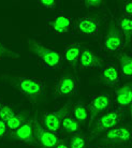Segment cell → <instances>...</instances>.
Returning a JSON list of instances; mask_svg holds the SVG:
<instances>
[{"mask_svg": "<svg viewBox=\"0 0 132 148\" xmlns=\"http://www.w3.org/2000/svg\"><path fill=\"white\" fill-rule=\"evenodd\" d=\"M81 52V44L80 43H72V44L68 45L66 47L65 52H63V58H65L68 64L75 68L76 64L78 63Z\"/></svg>", "mask_w": 132, "mask_h": 148, "instance_id": "2e32d148", "label": "cell"}, {"mask_svg": "<svg viewBox=\"0 0 132 148\" xmlns=\"http://www.w3.org/2000/svg\"><path fill=\"white\" fill-rule=\"evenodd\" d=\"M100 81L107 86H114L119 82V72L116 66L109 64L103 69L100 75Z\"/></svg>", "mask_w": 132, "mask_h": 148, "instance_id": "9a60e30c", "label": "cell"}, {"mask_svg": "<svg viewBox=\"0 0 132 148\" xmlns=\"http://www.w3.org/2000/svg\"><path fill=\"white\" fill-rule=\"evenodd\" d=\"M15 115L14 110L8 105H4V106H1L0 108V120H2L4 122H8L10 119Z\"/></svg>", "mask_w": 132, "mask_h": 148, "instance_id": "603a6c76", "label": "cell"}, {"mask_svg": "<svg viewBox=\"0 0 132 148\" xmlns=\"http://www.w3.org/2000/svg\"><path fill=\"white\" fill-rule=\"evenodd\" d=\"M122 45V38L118 28L117 23L112 17L107 27V31L103 39V47L109 53H115L120 49Z\"/></svg>", "mask_w": 132, "mask_h": 148, "instance_id": "5b68a950", "label": "cell"}, {"mask_svg": "<svg viewBox=\"0 0 132 148\" xmlns=\"http://www.w3.org/2000/svg\"><path fill=\"white\" fill-rule=\"evenodd\" d=\"M111 104V98L107 93H100L98 96H95L90 101L89 104V113H90V117H89V123H88V128H90L91 125L94 123L95 119L98 117V115L102 112L107 111L110 108Z\"/></svg>", "mask_w": 132, "mask_h": 148, "instance_id": "ba28073f", "label": "cell"}, {"mask_svg": "<svg viewBox=\"0 0 132 148\" xmlns=\"http://www.w3.org/2000/svg\"><path fill=\"white\" fill-rule=\"evenodd\" d=\"M122 117H124V113L120 111H112L100 116L99 118L97 119L95 127L91 131L92 136H97L105 131L115 128L121 121Z\"/></svg>", "mask_w": 132, "mask_h": 148, "instance_id": "277c9868", "label": "cell"}, {"mask_svg": "<svg viewBox=\"0 0 132 148\" xmlns=\"http://www.w3.org/2000/svg\"><path fill=\"white\" fill-rule=\"evenodd\" d=\"M19 56L16 52H13L12 49L7 47L4 44L0 42V59H6V58H10V59H17Z\"/></svg>", "mask_w": 132, "mask_h": 148, "instance_id": "7402d4cb", "label": "cell"}, {"mask_svg": "<svg viewBox=\"0 0 132 148\" xmlns=\"http://www.w3.org/2000/svg\"><path fill=\"white\" fill-rule=\"evenodd\" d=\"M55 148H69V146L67 145V143L63 140H59L58 143L56 144Z\"/></svg>", "mask_w": 132, "mask_h": 148, "instance_id": "f1b7e54d", "label": "cell"}, {"mask_svg": "<svg viewBox=\"0 0 132 148\" xmlns=\"http://www.w3.org/2000/svg\"><path fill=\"white\" fill-rule=\"evenodd\" d=\"M118 63L121 69V72L126 76H131L132 75V59L131 57L125 53H122L118 56Z\"/></svg>", "mask_w": 132, "mask_h": 148, "instance_id": "d6986e66", "label": "cell"}, {"mask_svg": "<svg viewBox=\"0 0 132 148\" xmlns=\"http://www.w3.org/2000/svg\"><path fill=\"white\" fill-rule=\"evenodd\" d=\"M116 102L121 108H127L131 104L132 100V84L127 83L124 86L119 87L115 91Z\"/></svg>", "mask_w": 132, "mask_h": 148, "instance_id": "5bb4252c", "label": "cell"}, {"mask_svg": "<svg viewBox=\"0 0 132 148\" xmlns=\"http://www.w3.org/2000/svg\"><path fill=\"white\" fill-rule=\"evenodd\" d=\"M33 121L34 119H30L24 122L22 126L13 131L11 134V137L13 140L24 143H33L34 142V136H33Z\"/></svg>", "mask_w": 132, "mask_h": 148, "instance_id": "7c38bea8", "label": "cell"}, {"mask_svg": "<svg viewBox=\"0 0 132 148\" xmlns=\"http://www.w3.org/2000/svg\"><path fill=\"white\" fill-rule=\"evenodd\" d=\"M28 116H29V113L26 111L21 112V113H19V114H15L9 121L6 122L7 128H9V129L12 130V131H15L17 128H19V127L22 126L24 122L27 121Z\"/></svg>", "mask_w": 132, "mask_h": 148, "instance_id": "e0dca14e", "label": "cell"}, {"mask_svg": "<svg viewBox=\"0 0 132 148\" xmlns=\"http://www.w3.org/2000/svg\"><path fill=\"white\" fill-rule=\"evenodd\" d=\"M63 130L66 131L67 133H75L80 130V125L78 122L75 120L74 118H72L71 116L67 115L66 117L63 118V122H61Z\"/></svg>", "mask_w": 132, "mask_h": 148, "instance_id": "ffe728a7", "label": "cell"}, {"mask_svg": "<svg viewBox=\"0 0 132 148\" xmlns=\"http://www.w3.org/2000/svg\"><path fill=\"white\" fill-rule=\"evenodd\" d=\"M1 106H2V105H1V103H0V108H1Z\"/></svg>", "mask_w": 132, "mask_h": 148, "instance_id": "f546056e", "label": "cell"}, {"mask_svg": "<svg viewBox=\"0 0 132 148\" xmlns=\"http://www.w3.org/2000/svg\"><path fill=\"white\" fill-rule=\"evenodd\" d=\"M11 85L19 90L32 104L39 103L44 95V83L37 77H28L24 75H13L10 77Z\"/></svg>", "mask_w": 132, "mask_h": 148, "instance_id": "6da1fadb", "label": "cell"}, {"mask_svg": "<svg viewBox=\"0 0 132 148\" xmlns=\"http://www.w3.org/2000/svg\"><path fill=\"white\" fill-rule=\"evenodd\" d=\"M131 138L130 129L127 127H115L107 131V134L102 137V142L107 143H129Z\"/></svg>", "mask_w": 132, "mask_h": 148, "instance_id": "30bf717a", "label": "cell"}, {"mask_svg": "<svg viewBox=\"0 0 132 148\" xmlns=\"http://www.w3.org/2000/svg\"><path fill=\"white\" fill-rule=\"evenodd\" d=\"M71 104L68 102L65 104L63 108H59L58 111L56 112H48L43 115V125L44 128L51 132H56L58 131L59 128L61 127V122H63V118L66 117L68 113L70 111V106Z\"/></svg>", "mask_w": 132, "mask_h": 148, "instance_id": "8992f818", "label": "cell"}, {"mask_svg": "<svg viewBox=\"0 0 132 148\" xmlns=\"http://www.w3.org/2000/svg\"><path fill=\"white\" fill-rule=\"evenodd\" d=\"M33 136L44 148H54L59 141L57 134L46 130L37 120L33 121Z\"/></svg>", "mask_w": 132, "mask_h": 148, "instance_id": "52a82bcc", "label": "cell"}, {"mask_svg": "<svg viewBox=\"0 0 132 148\" xmlns=\"http://www.w3.org/2000/svg\"><path fill=\"white\" fill-rule=\"evenodd\" d=\"M71 25H72V21L66 15H58L57 17H55L54 19H51L48 22V27L55 34H58L68 32L71 29Z\"/></svg>", "mask_w": 132, "mask_h": 148, "instance_id": "4fadbf2b", "label": "cell"}, {"mask_svg": "<svg viewBox=\"0 0 132 148\" xmlns=\"http://www.w3.org/2000/svg\"><path fill=\"white\" fill-rule=\"evenodd\" d=\"M103 59L92 52L89 48H84L81 52L80 59H78V64L83 69H88V68H101L103 66Z\"/></svg>", "mask_w": 132, "mask_h": 148, "instance_id": "8fae6325", "label": "cell"}, {"mask_svg": "<svg viewBox=\"0 0 132 148\" xmlns=\"http://www.w3.org/2000/svg\"><path fill=\"white\" fill-rule=\"evenodd\" d=\"M119 26L120 29L122 31V34L125 36V42L126 45L128 46L130 44V41H131V32H132V21L130 17L128 16H124L121 17L119 21Z\"/></svg>", "mask_w": 132, "mask_h": 148, "instance_id": "ac0fdd59", "label": "cell"}, {"mask_svg": "<svg viewBox=\"0 0 132 148\" xmlns=\"http://www.w3.org/2000/svg\"><path fill=\"white\" fill-rule=\"evenodd\" d=\"M77 89L76 79L72 74H63L60 76L56 86V95L59 97L72 96Z\"/></svg>", "mask_w": 132, "mask_h": 148, "instance_id": "9c48e42d", "label": "cell"}, {"mask_svg": "<svg viewBox=\"0 0 132 148\" xmlns=\"http://www.w3.org/2000/svg\"><path fill=\"white\" fill-rule=\"evenodd\" d=\"M74 26L80 34L97 36L102 26V17L98 14L85 15L75 19Z\"/></svg>", "mask_w": 132, "mask_h": 148, "instance_id": "3957f363", "label": "cell"}, {"mask_svg": "<svg viewBox=\"0 0 132 148\" xmlns=\"http://www.w3.org/2000/svg\"><path fill=\"white\" fill-rule=\"evenodd\" d=\"M124 10H125V13L126 15L130 17L132 14V2L131 1H127L125 4V7H124Z\"/></svg>", "mask_w": 132, "mask_h": 148, "instance_id": "4316f807", "label": "cell"}, {"mask_svg": "<svg viewBox=\"0 0 132 148\" xmlns=\"http://www.w3.org/2000/svg\"><path fill=\"white\" fill-rule=\"evenodd\" d=\"M6 133H7V125L4 121L0 120V138H2Z\"/></svg>", "mask_w": 132, "mask_h": 148, "instance_id": "83f0119b", "label": "cell"}, {"mask_svg": "<svg viewBox=\"0 0 132 148\" xmlns=\"http://www.w3.org/2000/svg\"><path fill=\"white\" fill-rule=\"evenodd\" d=\"M27 47L32 55L37 57L41 63L47 68H57L61 63V55L58 52L45 46L36 39H27Z\"/></svg>", "mask_w": 132, "mask_h": 148, "instance_id": "7a4b0ae2", "label": "cell"}, {"mask_svg": "<svg viewBox=\"0 0 132 148\" xmlns=\"http://www.w3.org/2000/svg\"><path fill=\"white\" fill-rule=\"evenodd\" d=\"M104 3L102 0H85L84 5L88 9H94V8H99Z\"/></svg>", "mask_w": 132, "mask_h": 148, "instance_id": "d4e9b609", "label": "cell"}, {"mask_svg": "<svg viewBox=\"0 0 132 148\" xmlns=\"http://www.w3.org/2000/svg\"><path fill=\"white\" fill-rule=\"evenodd\" d=\"M73 115L75 117V120L77 122H83L85 120H87L88 118V111L86 106H85L83 103H78L76 104L73 108Z\"/></svg>", "mask_w": 132, "mask_h": 148, "instance_id": "44dd1931", "label": "cell"}, {"mask_svg": "<svg viewBox=\"0 0 132 148\" xmlns=\"http://www.w3.org/2000/svg\"><path fill=\"white\" fill-rule=\"evenodd\" d=\"M85 147V137L75 134L70 140V148H84Z\"/></svg>", "mask_w": 132, "mask_h": 148, "instance_id": "cb8c5ba5", "label": "cell"}, {"mask_svg": "<svg viewBox=\"0 0 132 148\" xmlns=\"http://www.w3.org/2000/svg\"><path fill=\"white\" fill-rule=\"evenodd\" d=\"M39 4L45 9H54L57 5V2L55 0H41L39 1Z\"/></svg>", "mask_w": 132, "mask_h": 148, "instance_id": "484cf974", "label": "cell"}]
</instances>
